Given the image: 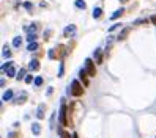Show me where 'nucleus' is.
Segmentation results:
<instances>
[{"label": "nucleus", "mask_w": 156, "mask_h": 138, "mask_svg": "<svg viewBox=\"0 0 156 138\" xmlns=\"http://www.w3.org/2000/svg\"><path fill=\"white\" fill-rule=\"evenodd\" d=\"M68 93H71L73 96H76V97L82 96L84 90H82V85L79 83V80H73V82H71V86L68 88Z\"/></svg>", "instance_id": "obj_1"}, {"label": "nucleus", "mask_w": 156, "mask_h": 138, "mask_svg": "<svg viewBox=\"0 0 156 138\" xmlns=\"http://www.w3.org/2000/svg\"><path fill=\"white\" fill-rule=\"evenodd\" d=\"M85 69H87V72H88V75H90V77H95V74H96L95 65H93V61H92L90 58L85 60Z\"/></svg>", "instance_id": "obj_2"}, {"label": "nucleus", "mask_w": 156, "mask_h": 138, "mask_svg": "<svg viewBox=\"0 0 156 138\" xmlns=\"http://www.w3.org/2000/svg\"><path fill=\"white\" fill-rule=\"evenodd\" d=\"M60 124L62 126H66L68 121H66V105L62 104V108H60Z\"/></svg>", "instance_id": "obj_3"}, {"label": "nucleus", "mask_w": 156, "mask_h": 138, "mask_svg": "<svg viewBox=\"0 0 156 138\" xmlns=\"http://www.w3.org/2000/svg\"><path fill=\"white\" fill-rule=\"evenodd\" d=\"M76 33V25H68L65 27V30H63V36H66V38H69V36H73Z\"/></svg>", "instance_id": "obj_4"}, {"label": "nucleus", "mask_w": 156, "mask_h": 138, "mask_svg": "<svg viewBox=\"0 0 156 138\" xmlns=\"http://www.w3.org/2000/svg\"><path fill=\"white\" fill-rule=\"evenodd\" d=\"M79 75H81V79H82V82H84L85 83V85H87L88 86V82H87V75H88V72H87V69H81V71H79Z\"/></svg>", "instance_id": "obj_5"}, {"label": "nucleus", "mask_w": 156, "mask_h": 138, "mask_svg": "<svg viewBox=\"0 0 156 138\" xmlns=\"http://www.w3.org/2000/svg\"><path fill=\"white\" fill-rule=\"evenodd\" d=\"M39 132H41V126L38 123H32V133L33 135H39Z\"/></svg>", "instance_id": "obj_6"}, {"label": "nucleus", "mask_w": 156, "mask_h": 138, "mask_svg": "<svg viewBox=\"0 0 156 138\" xmlns=\"http://www.w3.org/2000/svg\"><path fill=\"white\" fill-rule=\"evenodd\" d=\"M28 68H30V71H38V69H39L38 60H32V61L28 63Z\"/></svg>", "instance_id": "obj_7"}, {"label": "nucleus", "mask_w": 156, "mask_h": 138, "mask_svg": "<svg viewBox=\"0 0 156 138\" xmlns=\"http://www.w3.org/2000/svg\"><path fill=\"white\" fill-rule=\"evenodd\" d=\"M93 57L96 58V63H102V53H101V49H96Z\"/></svg>", "instance_id": "obj_8"}, {"label": "nucleus", "mask_w": 156, "mask_h": 138, "mask_svg": "<svg viewBox=\"0 0 156 138\" xmlns=\"http://www.w3.org/2000/svg\"><path fill=\"white\" fill-rule=\"evenodd\" d=\"M11 97H13V91L11 90H6L5 93H3V96H2V100H11Z\"/></svg>", "instance_id": "obj_9"}, {"label": "nucleus", "mask_w": 156, "mask_h": 138, "mask_svg": "<svg viewBox=\"0 0 156 138\" xmlns=\"http://www.w3.org/2000/svg\"><path fill=\"white\" fill-rule=\"evenodd\" d=\"M38 42H35V41H33V42H30V44H28V47H27V50H28V52H35V50H38Z\"/></svg>", "instance_id": "obj_10"}, {"label": "nucleus", "mask_w": 156, "mask_h": 138, "mask_svg": "<svg viewBox=\"0 0 156 138\" xmlns=\"http://www.w3.org/2000/svg\"><path fill=\"white\" fill-rule=\"evenodd\" d=\"M6 75H8V77H16V69H14V66H9V68L6 69Z\"/></svg>", "instance_id": "obj_11"}, {"label": "nucleus", "mask_w": 156, "mask_h": 138, "mask_svg": "<svg viewBox=\"0 0 156 138\" xmlns=\"http://www.w3.org/2000/svg\"><path fill=\"white\" fill-rule=\"evenodd\" d=\"M25 97H27V93L22 91V93H21V96H19V97H18V100H16V104H24V102H25Z\"/></svg>", "instance_id": "obj_12"}, {"label": "nucleus", "mask_w": 156, "mask_h": 138, "mask_svg": "<svg viewBox=\"0 0 156 138\" xmlns=\"http://www.w3.org/2000/svg\"><path fill=\"white\" fill-rule=\"evenodd\" d=\"M76 6H77L79 9H85V8H87V5H85L84 0H76Z\"/></svg>", "instance_id": "obj_13"}, {"label": "nucleus", "mask_w": 156, "mask_h": 138, "mask_svg": "<svg viewBox=\"0 0 156 138\" xmlns=\"http://www.w3.org/2000/svg\"><path fill=\"white\" fill-rule=\"evenodd\" d=\"M123 11H125V9H123V8H120V9H117V11H115V13H114V14H112V16H111V19H117V18H120V16H121V14H123Z\"/></svg>", "instance_id": "obj_14"}, {"label": "nucleus", "mask_w": 156, "mask_h": 138, "mask_svg": "<svg viewBox=\"0 0 156 138\" xmlns=\"http://www.w3.org/2000/svg\"><path fill=\"white\" fill-rule=\"evenodd\" d=\"M43 110H44V105H39L38 107V113H36V116H38V119H43V116H44V113H43Z\"/></svg>", "instance_id": "obj_15"}, {"label": "nucleus", "mask_w": 156, "mask_h": 138, "mask_svg": "<svg viewBox=\"0 0 156 138\" xmlns=\"http://www.w3.org/2000/svg\"><path fill=\"white\" fill-rule=\"evenodd\" d=\"M101 14H102V9H101V8H95V9H93V18H95V19L101 18Z\"/></svg>", "instance_id": "obj_16"}, {"label": "nucleus", "mask_w": 156, "mask_h": 138, "mask_svg": "<svg viewBox=\"0 0 156 138\" xmlns=\"http://www.w3.org/2000/svg\"><path fill=\"white\" fill-rule=\"evenodd\" d=\"M128 33H129V27H126V28H123V32H121L120 35H118V39H125Z\"/></svg>", "instance_id": "obj_17"}, {"label": "nucleus", "mask_w": 156, "mask_h": 138, "mask_svg": "<svg viewBox=\"0 0 156 138\" xmlns=\"http://www.w3.org/2000/svg\"><path fill=\"white\" fill-rule=\"evenodd\" d=\"M21 44H22V39L19 38V36H16V38L13 39V46H14V47H21Z\"/></svg>", "instance_id": "obj_18"}, {"label": "nucleus", "mask_w": 156, "mask_h": 138, "mask_svg": "<svg viewBox=\"0 0 156 138\" xmlns=\"http://www.w3.org/2000/svg\"><path fill=\"white\" fill-rule=\"evenodd\" d=\"M33 83H35V86H41L43 85V77H36V79L33 80Z\"/></svg>", "instance_id": "obj_19"}, {"label": "nucleus", "mask_w": 156, "mask_h": 138, "mask_svg": "<svg viewBox=\"0 0 156 138\" xmlns=\"http://www.w3.org/2000/svg\"><path fill=\"white\" fill-rule=\"evenodd\" d=\"M63 74H65V65H63V61H62L60 68H58V77H63Z\"/></svg>", "instance_id": "obj_20"}, {"label": "nucleus", "mask_w": 156, "mask_h": 138, "mask_svg": "<svg viewBox=\"0 0 156 138\" xmlns=\"http://www.w3.org/2000/svg\"><path fill=\"white\" fill-rule=\"evenodd\" d=\"M24 77H25V69H21V71H19V74L16 75V79H18V80H22Z\"/></svg>", "instance_id": "obj_21"}, {"label": "nucleus", "mask_w": 156, "mask_h": 138, "mask_svg": "<svg viewBox=\"0 0 156 138\" xmlns=\"http://www.w3.org/2000/svg\"><path fill=\"white\" fill-rule=\"evenodd\" d=\"M3 57H6V58H9V57H11V52L8 50V46L3 47Z\"/></svg>", "instance_id": "obj_22"}, {"label": "nucleus", "mask_w": 156, "mask_h": 138, "mask_svg": "<svg viewBox=\"0 0 156 138\" xmlns=\"http://www.w3.org/2000/svg\"><path fill=\"white\" fill-rule=\"evenodd\" d=\"M9 66H13V61H8V63H5V65H2V72H5Z\"/></svg>", "instance_id": "obj_23"}, {"label": "nucleus", "mask_w": 156, "mask_h": 138, "mask_svg": "<svg viewBox=\"0 0 156 138\" xmlns=\"http://www.w3.org/2000/svg\"><path fill=\"white\" fill-rule=\"evenodd\" d=\"M35 39H36V35H35V33H30V35L27 36V41H28V42H33Z\"/></svg>", "instance_id": "obj_24"}, {"label": "nucleus", "mask_w": 156, "mask_h": 138, "mask_svg": "<svg viewBox=\"0 0 156 138\" xmlns=\"http://www.w3.org/2000/svg\"><path fill=\"white\" fill-rule=\"evenodd\" d=\"M24 8H25V9H28V11H30V9L33 8V6H32V3H30V2H25V3H24Z\"/></svg>", "instance_id": "obj_25"}, {"label": "nucleus", "mask_w": 156, "mask_h": 138, "mask_svg": "<svg viewBox=\"0 0 156 138\" xmlns=\"http://www.w3.org/2000/svg\"><path fill=\"white\" fill-rule=\"evenodd\" d=\"M118 27H120V24H114V25H112L111 28H109V32H114V30H117Z\"/></svg>", "instance_id": "obj_26"}, {"label": "nucleus", "mask_w": 156, "mask_h": 138, "mask_svg": "<svg viewBox=\"0 0 156 138\" xmlns=\"http://www.w3.org/2000/svg\"><path fill=\"white\" fill-rule=\"evenodd\" d=\"M142 22H147V19H137V21H134V24H136V25H140Z\"/></svg>", "instance_id": "obj_27"}, {"label": "nucleus", "mask_w": 156, "mask_h": 138, "mask_svg": "<svg viewBox=\"0 0 156 138\" xmlns=\"http://www.w3.org/2000/svg\"><path fill=\"white\" fill-rule=\"evenodd\" d=\"M35 30H36V25H35V24H33V25H30V27H28V32L35 33Z\"/></svg>", "instance_id": "obj_28"}, {"label": "nucleus", "mask_w": 156, "mask_h": 138, "mask_svg": "<svg viewBox=\"0 0 156 138\" xmlns=\"http://www.w3.org/2000/svg\"><path fill=\"white\" fill-rule=\"evenodd\" d=\"M32 75H30V74H28V75H25V82H27V83H32Z\"/></svg>", "instance_id": "obj_29"}, {"label": "nucleus", "mask_w": 156, "mask_h": 138, "mask_svg": "<svg viewBox=\"0 0 156 138\" xmlns=\"http://www.w3.org/2000/svg\"><path fill=\"white\" fill-rule=\"evenodd\" d=\"M150 21H151V22H153L155 25H156V14H153V16H151V18H150Z\"/></svg>", "instance_id": "obj_30"}, {"label": "nucleus", "mask_w": 156, "mask_h": 138, "mask_svg": "<svg viewBox=\"0 0 156 138\" xmlns=\"http://www.w3.org/2000/svg\"><path fill=\"white\" fill-rule=\"evenodd\" d=\"M49 58H55V53H54V50H51V52H49Z\"/></svg>", "instance_id": "obj_31"}, {"label": "nucleus", "mask_w": 156, "mask_h": 138, "mask_svg": "<svg viewBox=\"0 0 156 138\" xmlns=\"http://www.w3.org/2000/svg\"><path fill=\"white\" fill-rule=\"evenodd\" d=\"M120 2H123V3H125V2H128V0H120Z\"/></svg>", "instance_id": "obj_32"}]
</instances>
